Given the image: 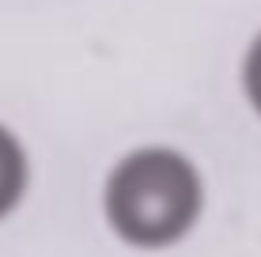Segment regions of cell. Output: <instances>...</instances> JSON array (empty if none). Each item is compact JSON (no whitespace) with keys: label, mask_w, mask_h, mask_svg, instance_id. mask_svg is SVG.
I'll return each instance as SVG.
<instances>
[{"label":"cell","mask_w":261,"mask_h":257,"mask_svg":"<svg viewBox=\"0 0 261 257\" xmlns=\"http://www.w3.org/2000/svg\"><path fill=\"white\" fill-rule=\"evenodd\" d=\"M239 95L250 106V113L261 121V31L250 34V42L239 53Z\"/></svg>","instance_id":"3"},{"label":"cell","mask_w":261,"mask_h":257,"mask_svg":"<svg viewBox=\"0 0 261 257\" xmlns=\"http://www.w3.org/2000/svg\"><path fill=\"white\" fill-rule=\"evenodd\" d=\"M106 231L140 253L174 250L197 231L208 208V182L190 152L137 144L110 163L98 189Z\"/></svg>","instance_id":"1"},{"label":"cell","mask_w":261,"mask_h":257,"mask_svg":"<svg viewBox=\"0 0 261 257\" xmlns=\"http://www.w3.org/2000/svg\"><path fill=\"white\" fill-rule=\"evenodd\" d=\"M31 152H27L23 136L8 121H0V223L15 216L19 205L31 193Z\"/></svg>","instance_id":"2"}]
</instances>
